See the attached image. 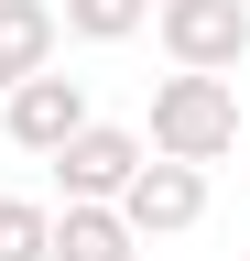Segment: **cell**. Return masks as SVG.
I'll use <instances>...</instances> for the list:
<instances>
[{
  "label": "cell",
  "mask_w": 250,
  "mask_h": 261,
  "mask_svg": "<svg viewBox=\"0 0 250 261\" xmlns=\"http://www.w3.org/2000/svg\"><path fill=\"white\" fill-rule=\"evenodd\" d=\"M44 261H142V240L109 196H66V218L44 228Z\"/></svg>",
  "instance_id": "8992f818"
},
{
  "label": "cell",
  "mask_w": 250,
  "mask_h": 261,
  "mask_svg": "<svg viewBox=\"0 0 250 261\" xmlns=\"http://www.w3.org/2000/svg\"><path fill=\"white\" fill-rule=\"evenodd\" d=\"M54 22H66L76 44H131L152 22V0H54Z\"/></svg>",
  "instance_id": "ba28073f"
},
{
  "label": "cell",
  "mask_w": 250,
  "mask_h": 261,
  "mask_svg": "<svg viewBox=\"0 0 250 261\" xmlns=\"http://www.w3.org/2000/svg\"><path fill=\"white\" fill-rule=\"evenodd\" d=\"M0 120H11V142H22V152H54V142L87 120V87H76V76H54V65H33V76H11V109H0Z\"/></svg>",
  "instance_id": "5b68a950"
},
{
  "label": "cell",
  "mask_w": 250,
  "mask_h": 261,
  "mask_svg": "<svg viewBox=\"0 0 250 261\" xmlns=\"http://www.w3.org/2000/svg\"><path fill=\"white\" fill-rule=\"evenodd\" d=\"M44 228H54V207H33V196H0V261H44Z\"/></svg>",
  "instance_id": "9c48e42d"
},
{
  "label": "cell",
  "mask_w": 250,
  "mask_h": 261,
  "mask_svg": "<svg viewBox=\"0 0 250 261\" xmlns=\"http://www.w3.org/2000/svg\"><path fill=\"white\" fill-rule=\"evenodd\" d=\"M54 0H0V87L11 76H33V65H54Z\"/></svg>",
  "instance_id": "52a82bcc"
},
{
  "label": "cell",
  "mask_w": 250,
  "mask_h": 261,
  "mask_svg": "<svg viewBox=\"0 0 250 261\" xmlns=\"http://www.w3.org/2000/svg\"><path fill=\"white\" fill-rule=\"evenodd\" d=\"M109 207L131 218V240H174V228L207 218V163H185V152H142L131 185H120Z\"/></svg>",
  "instance_id": "7a4b0ae2"
},
{
  "label": "cell",
  "mask_w": 250,
  "mask_h": 261,
  "mask_svg": "<svg viewBox=\"0 0 250 261\" xmlns=\"http://www.w3.org/2000/svg\"><path fill=\"white\" fill-rule=\"evenodd\" d=\"M152 152H185V163H217L239 152V87L217 65H174L152 87Z\"/></svg>",
  "instance_id": "6da1fadb"
},
{
  "label": "cell",
  "mask_w": 250,
  "mask_h": 261,
  "mask_svg": "<svg viewBox=\"0 0 250 261\" xmlns=\"http://www.w3.org/2000/svg\"><path fill=\"white\" fill-rule=\"evenodd\" d=\"M142 152H152L142 130H109V120H76V130H66V142H54L44 163H54V185H66V196H120Z\"/></svg>",
  "instance_id": "277c9868"
},
{
  "label": "cell",
  "mask_w": 250,
  "mask_h": 261,
  "mask_svg": "<svg viewBox=\"0 0 250 261\" xmlns=\"http://www.w3.org/2000/svg\"><path fill=\"white\" fill-rule=\"evenodd\" d=\"M152 33H163L174 65H217V76H229V65L250 55V0H163Z\"/></svg>",
  "instance_id": "3957f363"
}]
</instances>
